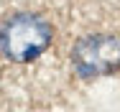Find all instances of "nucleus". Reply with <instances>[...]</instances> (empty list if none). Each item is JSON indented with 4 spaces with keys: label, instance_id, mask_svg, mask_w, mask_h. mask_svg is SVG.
Here are the masks:
<instances>
[{
    "label": "nucleus",
    "instance_id": "obj_1",
    "mask_svg": "<svg viewBox=\"0 0 120 112\" xmlns=\"http://www.w3.org/2000/svg\"><path fill=\"white\" fill-rule=\"evenodd\" d=\"M51 25L38 15L18 13L0 25V51L10 61H33L51 43Z\"/></svg>",
    "mask_w": 120,
    "mask_h": 112
},
{
    "label": "nucleus",
    "instance_id": "obj_2",
    "mask_svg": "<svg viewBox=\"0 0 120 112\" xmlns=\"http://www.w3.org/2000/svg\"><path fill=\"white\" fill-rule=\"evenodd\" d=\"M74 69L82 76H105L120 69V41L115 36H87L72 51Z\"/></svg>",
    "mask_w": 120,
    "mask_h": 112
}]
</instances>
